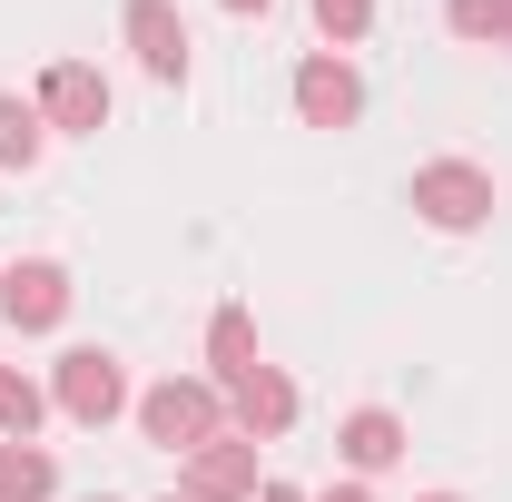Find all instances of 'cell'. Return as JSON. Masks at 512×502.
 <instances>
[{"instance_id": "cell-11", "label": "cell", "mask_w": 512, "mask_h": 502, "mask_svg": "<svg viewBox=\"0 0 512 502\" xmlns=\"http://www.w3.org/2000/svg\"><path fill=\"white\" fill-rule=\"evenodd\" d=\"M0 168H40V109L0 89Z\"/></svg>"}, {"instance_id": "cell-10", "label": "cell", "mask_w": 512, "mask_h": 502, "mask_svg": "<svg viewBox=\"0 0 512 502\" xmlns=\"http://www.w3.org/2000/svg\"><path fill=\"white\" fill-rule=\"evenodd\" d=\"M345 463H355V473H384V463H394V453H404V424H394V414H384V404H365V414H345Z\"/></svg>"}, {"instance_id": "cell-5", "label": "cell", "mask_w": 512, "mask_h": 502, "mask_svg": "<svg viewBox=\"0 0 512 502\" xmlns=\"http://www.w3.org/2000/svg\"><path fill=\"white\" fill-rule=\"evenodd\" d=\"M0 315H10V325H30V335H50V325L69 315V276L50 266V256L10 266V276H0Z\"/></svg>"}, {"instance_id": "cell-15", "label": "cell", "mask_w": 512, "mask_h": 502, "mask_svg": "<svg viewBox=\"0 0 512 502\" xmlns=\"http://www.w3.org/2000/svg\"><path fill=\"white\" fill-rule=\"evenodd\" d=\"M444 20L463 40H512V0H444Z\"/></svg>"}, {"instance_id": "cell-13", "label": "cell", "mask_w": 512, "mask_h": 502, "mask_svg": "<svg viewBox=\"0 0 512 502\" xmlns=\"http://www.w3.org/2000/svg\"><path fill=\"white\" fill-rule=\"evenodd\" d=\"M207 355H217V375H227V384H237V375H256V325L227 306L217 325H207Z\"/></svg>"}, {"instance_id": "cell-14", "label": "cell", "mask_w": 512, "mask_h": 502, "mask_svg": "<svg viewBox=\"0 0 512 502\" xmlns=\"http://www.w3.org/2000/svg\"><path fill=\"white\" fill-rule=\"evenodd\" d=\"M40 414H50V404H40V384L0 365V434H10V443H30V424H40Z\"/></svg>"}, {"instance_id": "cell-4", "label": "cell", "mask_w": 512, "mask_h": 502, "mask_svg": "<svg viewBox=\"0 0 512 502\" xmlns=\"http://www.w3.org/2000/svg\"><path fill=\"white\" fill-rule=\"evenodd\" d=\"M188 502H256V443L217 434L188 453Z\"/></svg>"}, {"instance_id": "cell-16", "label": "cell", "mask_w": 512, "mask_h": 502, "mask_svg": "<svg viewBox=\"0 0 512 502\" xmlns=\"http://www.w3.org/2000/svg\"><path fill=\"white\" fill-rule=\"evenodd\" d=\"M365 20H375V0H316V30L345 50V40H365Z\"/></svg>"}, {"instance_id": "cell-17", "label": "cell", "mask_w": 512, "mask_h": 502, "mask_svg": "<svg viewBox=\"0 0 512 502\" xmlns=\"http://www.w3.org/2000/svg\"><path fill=\"white\" fill-rule=\"evenodd\" d=\"M256 502H306V493H286V483H266V493H256Z\"/></svg>"}, {"instance_id": "cell-18", "label": "cell", "mask_w": 512, "mask_h": 502, "mask_svg": "<svg viewBox=\"0 0 512 502\" xmlns=\"http://www.w3.org/2000/svg\"><path fill=\"white\" fill-rule=\"evenodd\" d=\"M325 502H375V493H355V483H345V493H325Z\"/></svg>"}, {"instance_id": "cell-1", "label": "cell", "mask_w": 512, "mask_h": 502, "mask_svg": "<svg viewBox=\"0 0 512 502\" xmlns=\"http://www.w3.org/2000/svg\"><path fill=\"white\" fill-rule=\"evenodd\" d=\"M414 207H424L434 227H483V217H493V178L463 168V158H434V168H414Z\"/></svg>"}, {"instance_id": "cell-20", "label": "cell", "mask_w": 512, "mask_h": 502, "mask_svg": "<svg viewBox=\"0 0 512 502\" xmlns=\"http://www.w3.org/2000/svg\"><path fill=\"white\" fill-rule=\"evenodd\" d=\"M434 502H453V493H434Z\"/></svg>"}, {"instance_id": "cell-8", "label": "cell", "mask_w": 512, "mask_h": 502, "mask_svg": "<svg viewBox=\"0 0 512 502\" xmlns=\"http://www.w3.org/2000/svg\"><path fill=\"white\" fill-rule=\"evenodd\" d=\"M128 50L158 69V79H178V69H188V20H178L168 0H128Z\"/></svg>"}, {"instance_id": "cell-19", "label": "cell", "mask_w": 512, "mask_h": 502, "mask_svg": "<svg viewBox=\"0 0 512 502\" xmlns=\"http://www.w3.org/2000/svg\"><path fill=\"white\" fill-rule=\"evenodd\" d=\"M227 10H266V0H227Z\"/></svg>"}, {"instance_id": "cell-3", "label": "cell", "mask_w": 512, "mask_h": 502, "mask_svg": "<svg viewBox=\"0 0 512 502\" xmlns=\"http://www.w3.org/2000/svg\"><path fill=\"white\" fill-rule=\"evenodd\" d=\"M119 404H128V384H119V355H99V345L60 355V414H69V424H109Z\"/></svg>"}, {"instance_id": "cell-9", "label": "cell", "mask_w": 512, "mask_h": 502, "mask_svg": "<svg viewBox=\"0 0 512 502\" xmlns=\"http://www.w3.org/2000/svg\"><path fill=\"white\" fill-rule=\"evenodd\" d=\"M227 394H237V434H247V443H276L286 424H296V384L266 375V365H256V375H237Z\"/></svg>"}, {"instance_id": "cell-7", "label": "cell", "mask_w": 512, "mask_h": 502, "mask_svg": "<svg viewBox=\"0 0 512 502\" xmlns=\"http://www.w3.org/2000/svg\"><path fill=\"white\" fill-rule=\"evenodd\" d=\"M296 109H306V128H355L365 89H355L345 60H306V69H296Z\"/></svg>"}, {"instance_id": "cell-6", "label": "cell", "mask_w": 512, "mask_h": 502, "mask_svg": "<svg viewBox=\"0 0 512 502\" xmlns=\"http://www.w3.org/2000/svg\"><path fill=\"white\" fill-rule=\"evenodd\" d=\"M40 119L50 128H99L109 119V79H99L89 60H60L50 79H40Z\"/></svg>"}, {"instance_id": "cell-12", "label": "cell", "mask_w": 512, "mask_h": 502, "mask_svg": "<svg viewBox=\"0 0 512 502\" xmlns=\"http://www.w3.org/2000/svg\"><path fill=\"white\" fill-rule=\"evenodd\" d=\"M50 483H60V473H50V453H30V443H10V453H0V502H50Z\"/></svg>"}, {"instance_id": "cell-2", "label": "cell", "mask_w": 512, "mask_h": 502, "mask_svg": "<svg viewBox=\"0 0 512 502\" xmlns=\"http://www.w3.org/2000/svg\"><path fill=\"white\" fill-rule=\"evenodd\" d=\"M138 424H148V443H168V453H197V443H217V394L207 384H158L138 404Z\"/></svg>"}]
</instances>
